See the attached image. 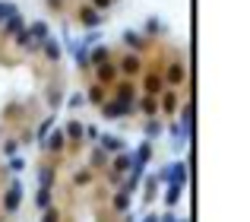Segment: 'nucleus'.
Masks as SVG:
<instances>
[{
    "label": "nucleus",
    "mask_w": 250,
    "mask_h": 222,
    "mask_svg": "<svg viewBox=\"0 0 250 222\" xmlns=\"http://www.w3.org/2000/svg\"><path fill=\"white\" fill-rule=\"evenodd\" d=\"M143 70H146V64H143V57L133 54V51L117 61V73H121L124 80H136V76H143Z\"/></svg>",
    "instance_id": "1"
},
{
    "label": "nucleus",
    "mask_w": 250,
    "mask_h": 222,
    "mask_svg": "<svg viewBox=\"0 0 250 222\" xmlns=\"http://www.w3.org/2000/svg\"><path fill=\"white\" fill-rule=\"evenodd\" d=\"M111 89H114V95H111L114 102H121V105H130V108H136V99H140V95H136V83H133V80H117Z\"/></svg>",
    "instance_id": "2"
},
{
    "label": "nucleus",
    "mask_w": 250,
    "mask_h": 222,
    "mask_svg": "<svg viewBox=\"0 0 250 222\" xmlns=\"http://www.w3.org/2000/svg\"><path fill=\"white\" fill-rule=\"evenodd\" d=\"M162 80H165L168 89H177L184 86V80H187V67H184V61H171L165 70H162Z\"/></svg>",
    "instance_id": "3"
},
{
    "label": "nucleus",
    "mask_w": 250,
    "mask_h": 222,
    "mask_svg": "<svg viewBox=\"0 0 250 222\" xmlns=\"http://www.w3.org/2000/svg\"><path fill=\"white\" fill-rule=\"evenodd\" d=\"M155 178H159L162 184H187V165H184V162H174V165L155 172Z\"/></svg>",
    "instance_id": "4"
},
{
    "label": "nucleus",
    "mask_w": 250,
    "mask_h": 222,
    "mask_svg": "<svg viewBox=\"0 0 250 222\" xmlns=\"http://www.w3.org/2000/svg\"><path fill=\"white\" fill-rule=\"evenodd\" d=\"M92 73H95V83H102V86H114V83L121 80L114 61H104V64H98V67H92Z\"/></svg>",
    "instance_id": "5"
},
{
    "label": "nucleus",
    "mask_w": 250,
    "mask_h": 222,
    "mask_svg": "<svg viewBox=\"0 0 250 222\" xmlns=\"http://www.w3.org/2000/svg\"><path fill=\"white\" fill-rule=\"evenodd\" d=\"M181 102H184V95L177 89H162L159 92V114H174L181 108Z\"/></svg>",
    "instance_id": "6"
},
{
    "label": "nucleus",
    "mask_w": 250,
    "mask_h": 222,
    "mask_svg": "<svg viewBox=\"0 0 250 222\" xmlns=\"http://www.w3.org/2000/svg\"><path fill=\"white\" fill-rule=\"evenodd\" d=\"M104 19H108V16H102L98 10H92L89 3H83L80 10H76V22H80L83 29H98V25H102Z\"/></svg>",
    "instance_id": "7"
},
{
    "label": "nucleus",
    "mask_w": 250,
    "mask_h": 222,
    "mask_svg": "<svg viewBox=\"0 0 250 222\" xmlns=\"http://www.w3.org/2000/svg\"><path fill=\"white\" fill-rule=\"evenodd\" d=\"M165 86V80H162V70H143V95H159Z\"/></svg>",
    "instance_id": "8"
},
{
    "label": "nucleus",
    "mask_w": 250,
    "mask_h": 222,
    "mask_svg": "<svg viewBox=\"0 0 250 222\" xmlns=\"http://www.w3.org/2000/svg\"><path fill=\"white\" fill-rule=\"evenodd\" d=\"M98 108H102V114L108 117V121H117V117H130V114H136V108L121 105V102H114V99H104Z\"/></svg>",
    "instance_id": "9"
},
{
    "label": "nucleus",
    "mask_w": 250,
    "mask_h": 222,
    "mask_svg": "<svg viewBox=\"0 0 250 222\" xmlns=\"http://www.w3.org/2000/svg\"><path fill=\"white\" fill-rule=\"evenodd\" d=\"M0 203H3L6 213H16L19 203H22V184H19V181H10V187H6V194H3Z\"/></svg>",
    "instance_id": "10"
},
{
    "label": "nucleus",
    "mask_w": 250,
    "mask_h": 222,
    "mask_svg": "<svg viewBox=\"0 0 250 222\" xmlns=\"http://www.w3.org/2000/svg\"><path fill=\"white\" fill-rule=\"evenodd\" d=\"M44 149H48L51 155H61L63 149H67V136H63V127H57V130H51L48 136H44Z\"/></svg>",
    "instance_id": "11"
},
{
    "label": "nucleus",
    "mask_w": 250,
    "mask_h": 222,
    "mask_svg": "<svg viewBox=\"0 0 250 222\" xmlns=\"http://www.w3.org/2000/svg\"><path fill=\"white\" fill-rule=\"evenodd\" d=\"M124 146H127V143H124L121 136H114V133H102V136H98V149H102L104 155H117V153H124Z\"/></svg>",
    "instance_id": "12"
},
{
    "label": "nucleus",
    "mask_w": 250,
    "mask_h": 222,
    "mask_svg": "<svg viewBox=\"0 0 250 222\" xmlns=\"http://www.w3.org/2000/svg\"><path fill=\"white\" fill-rule=\"evenodd\" d=\"M136 114L159 117V95H140L136 99Z\"/></svg>",
    "instance_id": "13"
},
{
    "label": "nucleus",
    "mask_w": 250,
    "mask_h": 222,
    "mask_svg": "<svg viewBox=\"0 0 250 222\" xmlns=\"http://www.w3.org/2000/svg\"><path fill=\"white\" fill-rule=\"evenodd\" d=\"M121 42L127 44L130 51H146V48H149L146 35H143V32H133V29H127V32H124V35H121Z\"/></svg>",
    "instance_id": "14"
},
{
    "label": "nucleus",
    "mask_w": 250,
    "mask_h": 222,
    "mask_svg": "<svg viewBox=\"0 0 250 222\" xmlns=\"http://www.w3.org/2000/svg\"><path fill=\"white\" fill-rule=\"evenodd\" d=\"M38 51H42L51 64H61V57H63V48H61V42H57V38H44Z\"/></svg>",
    "instance_id": "15"
},
{
    "label": "nucleus",
    "mask_w": 250,
    "mask_h": 222,
    "mask_svg": "<svg viewBox=\"0 0 250 222\" xmlns=\"http://www.w3.org/2000/svg\"><path fill=\"white\" fill-rule=\"evenodd\" d=\"M25 29V19H22V13H16V16H10V19H3V38H16L19 32Z\"/></svg>",
    "instance_id": "16"
},
{
    "label": "nucleus",
    "mask_w": 250,
    "mask_h": 222,
    "mask_svg": "<svg viewBox=\"0 0 250 222\" xmlns=\"http://www.w3.org/2000/svg\"><path fill=\"white\" fill-rule=\"evenodd\" d=\"M83 124L80 121H67V127H63V136H67V149L70 146H80V140H83Z\"/></svg>",
    "instance_id": "17"
},
{
    "label": "nucleus",
    "mask_w": 250,
    "mask_h": 222,
    "mask_svg": "<svg viewBox=\"0 0 250 222\" xmlns=\"http://www.w3.org/2000/svg\"><path fill=\"white\" fill-rule=\"evenodd\" d=\"M104 99H108V86H102V83H92V86L85 89V102H89V105H102Z\"/></svg>",
    "instance_id": "18"
},
{
    "label": "nucleus",
    "mask_w": 250,
    "mask_h": 222,
    "mask_svg": "<svg viewBox=\"0 0 250 222\" xmlns=\"http://www.w3.org/2000/svg\"><path fill=\"white\" fill-rule=\"evenodd\" d=\"M73 57H76V67H80L83 73H92V64H89V48H85V44H80V42L73 44Z\"/></svg>",
    "instance_id": "19"
},
{
    "label": "nucleus",
    "mask_w": 250,
    "mask_h": 222,
    "mask_svg": "<svg viewBox=\"0 0 250 222\" xmlns=\"http://www.w3.org/2000/svg\"><path fill=\"white\" fill-rule=\"evenodd\" d=\"M130 165H133V153H117L108 172H114V175H124V172H127Z\"/></svg>",
    "instance_id": "20"
},
{
    "label": "nucleus",
    "mask_w": 250,
    "mask_h": 222,
    "mask_svg": "<svg viewBox=\"0 0 250 222\" xmlns=\"http://www.w3.org/2000/svg\"><path fill=\"white\" fill-rule=\"evenodd\" d=\"M25 32H29V38H32V42H38V44H42L44 38H51V32H48V22H42V19H35V22H32Z\"/></svg>",
    "instance_id": "21"
},
{
    "label": "nucleus",
    "mask_w": 250,
    "mask_h": 222,
    "mask_svg": "<svg viewBox=\"0 0 250 222\" xmlns=\"http://www.w3.org/2000/svg\"><path fill=\"white\" fill-rule=\"evenodd\" d=\"M143 133H146V140H159V136L165 133V124H162L159 117H149V121L143 124Z\"/></svg>",
    "instance_id": "22"
},
{
    "label": "nucleus",
    "mask_w": 250,
    "mask_h": 222,
    "mask_svg": "<svg viewBox=\"0 0 250 222\" xmlns=\"http://www.w3.org/2000/svg\"><path fill=\"white\" fill-rule=\"evenodd\" d=\"M104 61H111V48L108 44H95V48L89 51V64L98 67V64H104Z\"/></svg>",
    "instance_id": "23"
},
{
    "label": "nucleus",
    "mask_w": 250,
    "mask_h": 222,
    "mask_svg": "<svg viewBox=\"0 0 250 222\" xmlns=\"http://www.w3.org/2000/svg\"><path fill=\"white\" fill-rule=\"evenodd\" d=\"M152 140H146V143H140V146H136V153H133V162H140V165H146L149 159H152Z\"/></svg>",
    "instance_id": "24"
},
{
    "label": "nucleus",
    "mask_w": 250,
    "mask_h": 222,
    "mask_svg": "<svg viewBox=\"0 0 250 222\" xmlns=\"http://www.w3.org/2000/svg\"><path fill=\"white\" fill-rule=\"evenodd\" d=\"M54 178H57L54 165H42V168H38V181H42V187H54Z\"/></svg>",
    "instance_id": "25"
},
{
    "label": "nucleus",
    "mask_w": 250,
    "mask_h": 222,
    "mask_svg": "<svg viewBox=\"0 0 250 222\" xmlns=\"http://www.w3.org/2000/svg\"><path fill=\"white\" fill-rule=\"evenodd\" d=\"M155 194H159V178H155V175H149V178H146V194H143V200H146V203H152Z\"/></svg>",
    "instance_id": "26"
},
{
    "label": "nucleus",
    "mask_w": 250,
    "mask_h": 222,
    "mask_svg": "<svg viewBox=\"0 0 250 222\" xmlns=\"http://www.w3.org/2000/svg\"><path fill=\"white\" fill-rule=\"evenodd\" d=\"M111 206H114L117 213H127V210H130V194H127V191H117V194H114V203H111Z\"/></svg>",
    "instance_id": "27"
},
{
    "label": "nucleus",
    "mask_w": 250,
    "mask_h": 222,
    "mask_svg": "<svg viewBox=\"0 0 250 222\" xmlns=\"http://www.w3.org/2000/svg\"><path fill=\"white\" fill-rule=\"evenodd\" d=\"M181 194H184V184H168V191H165V203H168V206H174L177 200H181Z\"/></svg>",
    "instance_id": "28"
},
{
    "label": "nucleus",
    "mask_w": 250,
    "mask_h": 222,
    "mask_svg": "<svg viewBox=\"0 0 250 222\" xmlns=\"http://www.w3.org/2000/svg\"><path fill=\"white\" fill-rule=\"evenodd\" d=\"M51 200H54L51 187H42V191H38V197H35V206H38V210H48V206H51Z\"/></svg>",
    "instance_id": "29"
},
{
    "label": "nucleus",
    "mask_w": 250,
    "mask_h": 222,
    "mask_svg": "<svg viewBox=\"0 0 250 222\" xmlns=\"http://www.w3.org/2000/svg\"><path fill=\"white\" fill-rule=\"evenodd\" d=\"M89 165H92V168H104V165H108V155H104L102 149L95 146V149H92V155H89Z\"/></svg>",
    "instance_id": "30"
},
{
    "label": "nucleus",
    "mask_w": 250,
    "mask_h": 222,
    "mask_svg": "<svg viewBox=\"0 0 250 222\" xmlns=\"http://www.w3.org/2000/svg\"><path fill=\"white\" fill-rule=\"evenodd\" d=\"M51 130H54V117H44V121L38 124V130H35V140H44Z\"/></svg>",
    "instance_id": "31"
},
{
    "label": "nucleus",
    "mask_w": 250,
    "mask_h": 222,
    "mask_svg": "<svg viewBox=\"0 0 250 222\" xmlns=\"http://www.w3.org/2000/svg\"><path fill=\"white\" fill-rule=\"evenodd\" d=\"M16 3H3V0H0V22H3V19H10V16H16Z\"/></svg>",
    "instance_id": "32"
},
{
    "label": "nucleus",
    "mask_w": 250,
    "mask_h": 222,
    "mask_svg": "<svg viewBox=\"0 0 250 222\" xmlns=\"http://www.w3.org/2000/svg\"><path fill=\"white\" fill-rule=\"evenodd\" d=\"M48 105L51 108H61L63 105V92H61V89H51V92H48Z\"/></svg>",
    "instance_id": "33"
},
{
    "label": "nucleus",
    "mask_w": 250,
    "mask_h": 222,
    "mask_svg": "<svg viewBox=\"0 0 250 222\" xmlns=\"http://www.w3.org/2000/svg\"><path fill=\"white\" fill-rule=\"evenodd\" d=\"M0 149H3V155H6V159H13V155L19 153V140H6Z\"/></svg>",
    "instance_id": "34"
},
{
    "label": "nucleus",
    "mask_w": 250,
    "mask_h": 222,
    "mask_svg": "<svg viewBox=\"0 0 250 222\" xmlns=\"http://www.w3.org/2000/svg\"><path fill=\"white\" fill-rule=\"evenodd\" d=\"M89 181H92V168H80L73 175V184H89Z\"/></svg>",
    "instance_id": "35"
},
{
    "label": "nucleus",
    "mask_w": 250,
    "mask_h": 222,
    "mask_svg": "<svg viewBox=\"0 0 250 222\" xmlns=\"http://www.w3.org/2000/svg\"><path fill=\"white\" fill-rule=\"evenodd\" d=\"M89 6H92V10H98V13L104 16V13H108V10H111L114 3H111V0H89Z\"/></svg>",
    "instance_id": "36"
},
{
    "label": "nucleus",
    "mask_w": 250,
    "mask_h": 222,
    "mask_svg": "<svg viewBox=\"0 0 250 222\" xmlns=\"http://www.w3.org/2000/svg\"><path fill=\"white\" fill-rule=\"evenodd\" d=\"M42 222H61V210H57V206H48L44 216H42Z\"/></svg>",
    "instance_id": "37"
},
{
    "label": "nucleus",
    "mask_w": 250,
    "mask_h": 222,
    "mask_svg": "<svg viewBox=\"0 0 250 222\" xmlns=\"http://www.w3.org/2000/svg\"><path fill=\"white\" fill-rule=\"evenodd\" d=\"M155 32H165V25H162L159 19H149L146 22V35H155Z\"/></svg>",
    "instance_id": "38"
},
{
    "label": "nucleus",
    "mask_w": 250,
    "mask_h": 222,
    "mask_svg": "<svg viewBox=\"0 0 250 222\" xmlns=\"http://www.w3.org/2000/svg\"><path fill=\"white\" fill-rule=\"evenodd\" d=\"M6 168H10V172H22V168H25V162H22V159H16V155H13V159L6 162Z\"/></svg>",
    "instance_id": "39"
},
{
    "label": "nucleus",
    "mask_w": 250,
    "mask_h": 222,
    "mask_svg": "<svg viewBox=\"0 0 250 222\" xmlns=\"http://www.w3.org/2000/svg\"><path fill=\"white\" fill-rule=\"evenodd\" d=\"M83 136H85V140H92V143H98V136H102V133H98V127H85Z\"/></svg>",
    "instance_id": "40"
},
{
    "label": "nucleus",
    "mask_w": 250,
    "mask_h": 222,
    "mask_svg": "<svg viewBox=\"0 0 250 222\" xmlns=\"http://www.w3.org/2000/svg\"><path fill=\"white\" fill-rule=\"evenodd\" d=\"M83 102H85V99H83V92H80V95H73V99H70V102H67V105H70V108H80V105H83Z\"/></svg>",
    "instance_id": "41"
},
{
    "label": "nucleus",
    "mask_w": 250,
    "mask_h": 222,
    "mask_svg": "<svg viewBox=\"0 0 250 222\" xmlns=\"http://www.w3.org/2000/svg\"><path fill=\"white\" fill-rule=\"evenodd\" d=\"M159 222H177V216H174V213H162Z\"/></svg>",
    "instance_id": "42"
},
{
    "label": "nucleus",
    "mask_w": 250,
    "mask_h": 222,
    "mask_svg": "<svg viewBox=\"0 0 250 222\" xmlns=\"http://www.w3.org/2000/svg\"><path fill=\"white\" fill-rule=\"evenodd\" d=\"M48 6H51V10H61V6H63V0H48Z\"/></svg>",
    "instance_id": "43"
},
{
    "label": "nucleus",
    "mask_w": 250,
    "mask_h": 222,
    "mask_svg": "<svg viewBox=\"0 0 250 222\" xmlns=\"http://www.w3.org/2000/svg\"><path fill=\"white\" fill-rule=\"evenodd\" d=\"M143 222H159V216H155V213H149V216L143 219Z\"/></svg>",
    "instance_id": "44"
},
{
    "label": "nucleus",
    "mask_w": 250,
    "mask_h": 222,
    "mask_svg": "<svg viewBox=\"0 0 250 222\" xmlns=\"http://www.w3.org/2000/svg\"><path fill=\"white\" fill-rule=\"evenodd\" d=\"M124 222H136V219H133V216H124Z\"/></svg>",
    "instance_id": "45"
},
{
    "label": "nucleus",
    "mask_w": 250,
    "mask_h": 222,
    "mask_svg": "<svg viewBox=\"0 0 250 222\" xmlns=\"http://www.w3.org/2000/svg\"><path fill=\"white\" fill-rule=\"evenodd\" d=\"M177 222H190V219H177Z\"/></svg>",
    "instance_id": "46"
},
{
    "label": "nucleus",
    "mask_w": 250,
    "mask_h": 222,
    "mask_svg": "<svg viewBox=\"0 0 250 222\" xmlns=\"http://www.w3.org/2000/svg\"><path fill=\"white\" fill-rule=\"evenodd\" d=\"M111 3H117V0H111Z\"/></svg>",
    "instance_id": "47"
}]
</instances>
